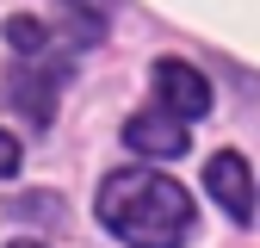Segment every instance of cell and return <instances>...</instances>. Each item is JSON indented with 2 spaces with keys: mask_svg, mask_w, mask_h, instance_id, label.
Segmentation results:
<instances>
[{
  "mask_svg": "<svg viewBox=\"0 0 260 248\" xmlns=\"http://www.w3.org/2000/svg\"><path fill=\"white\" fill-rule=\"evenodd\" d=\"M62 81H69V62H44V69L38 75H19L13 81V106L19 112H31V124H50V112H56V87Z\"/></svg>",
  "mask_w": 260,
  "mask_h": 248,
  "instance_id": "5b68a950",
  "label": "cell"
},
{
  "mask_svg": "<svg viewBox=\"0 0 260 248\" xmlns=\"http://www.w3.org/2000/svg\"><path fill=\"white\" fill-rule=\"evenodd\" d=\"M124 143L137 149V155H186V124L180 118H168V112H137L124 124Z\"/></svg>",
  "mask_w": 260,
  "mask_h": 248,
  "instance_id": "277c9868",
  "label": "cell"
},
{
  "mask_svg": "<svg viewBox=\"0 0 260 248\" xmlns=\"http://www.w3.org/2000/svg\"><path fill=\"white\" fill-rule=\"evenodd\" d=\"M100 217L130 248H180L192 230V193L168 174L130 168V174H112L100 186Z\"/></svg>",
  "mask_w": 260,
  "mask_h": 248,
  "instance_id": "6da1fadb",
  "label": "cell"
},
{
  "mask_svg": "<svg viewBox=\"0 0 260 248\" xmlns=\"http://www.w3.org/2000/svg\"><path fill=\"white\" fill-rule=\"evenodd\" d=\"M205 186H211V199L230 211V224H248L254 217V186H248V162L242 155H211V168H205Z\"/></svg>",
  "mask_w": 260,
  "mask_h": 248,
  "instance_id": "3957f363",
  "label": "cell"
},
{
  "mask_svg": "<svg viewBox=\"0 0 260 248\" xmlns=\"http://www.w3.org/2000/svg\"><path fill=\"white\" fill-rule=\"evenodd\" d=\"M13 217H31V224H56V217H62V199H56V193H19V199H13Z\"/></svg>",
  "mask_w": 260,
  "mask_h": 248,
  "instance_id": "8992f818",
  "label": "cell"
},
{
  "mask_svg": "<svg viewBox=\"0 0 260 248\" xmlns=\"http://www.w3.org/2000/svg\"><path fill=\"white\" fill-rule=\"evenodd\" d=\"M13 248H38V242H13Z\"/></svg>",
  "mask_w": 260,
  "mask_h": 248,
  "instance_id": "30bf717a",
  "label": "cell"
},
{
  "mask_svg": "<svg viewBox=\"0 0 260 248\" xmlns=\"http://www.w3.org/2000/svg\"><path fill=\"white\" fill-rule=\"evenodd\" d=\"M19 168V137H7V131H0V180H7Z\"/></svg>",
  "mask_w": 260,
  "mask_h": 248,
  "instance_id": "9c48e42d",
  "label": "cell"
},
{
  "mask_svg": "<svg viewBox=\"0 0 260 248\" xmlns=\"http://www.w3.org/2000/svg\"><path fill=\"white\" fill-rule=\"evenodd\" d=\"M155 93H161V106H168V118H205L211 112V87L205 75L192 69V62H155Z\"/></svg>",
  "mask_w": 260,
  "mask_h": 248,
  "instance_id": "7a4b0ae2",
  "label": "cell"
},
{
  "mask_svg": "<svg viewBox=\"0 0 260 248\" xmlns=\"http://www.w3.org/2000/svg\"><path fill=\"white\" fill-rule=\"evenodd\" d=\"M69 7H75V25L87 19V31H100V13H112L118 0H69Z\"/></svg>",
  "mask_w": 260,
  "mask_h": 248,
  "instance_id": "ba28073f",
  "label": "cell"
},
{
  "mask_svg": "<svg viewBox=\"0 0 260 248\" xmlns=\"http://www.w3.org/2000/svg\"><path fill=\"white\" fill-rule=\"evenodd\" d=\"M7 44H13V50H44V25H38V19H13V25H7Z\"/></svg>",
  "mask_w": 260,
  "mask_h": 248,
  "instance_id": "52a82bcc",
  "label": "cell"
}]
</instances>
